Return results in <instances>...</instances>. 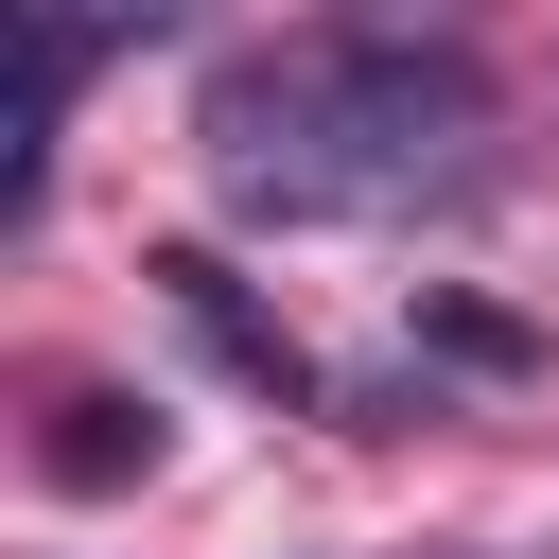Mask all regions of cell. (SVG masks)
I'll list each match as a JSON object with an SVG mask.
<instances>
[{
  "mask_svg": "<svg viewBox=\"0 0 559 559\" xmlns=\"http://www.w3.org/2000/svg\"><path fill=\"white\" fill-rule=\"evenodd\" d=\"M210 192L245 227H384L489 192V70L419 17H314L210 70Z\"/></svg>",
  "mask_w": 559,
  "mask_h": 559,
  "instance_id": "1",
  "label": "cell"
},
{
  "mask_svg": "<svg viewBox=\"0 0 559 559\" xmlns=\"http://www.w3.org/2000/svg\"><path fill=\"white\" fill-rule=\"evenodd\" d=\"M157 280H175V314H192V332H210V349H227V367H245L262 402H297V384H314V367H297V332H280V314H262V297H245V280L210 262V245H175Z\"/></svg>",
  "mask_w": 559,
  "mask_h": 559,
  "instance_id": "2",
  "label": "cell"
},
{
  "mask_svg": "<svg viewBox=\"0 0 559 559\" xmlns=\"http://www.w3.org/2000/svg\"><path fill=\"white\" fill-rule=\"evenodd\" d=\"M105 70V35L87 17H17V210H35V175H52V122H70V87Z\"/></svg>",
  "mask_w": 559,
  "mask_h": 559,
  "instance_id": "3",
  "label": "cell"
},
{
  "mask_svg": "<svg viewBox=\"0 0 559 559\" xmlns=\"http://www.w3.org/2000/svg\"><path fill=\"white\" fill-rule=\"evenodd\" d=\"M35 454H52V489H122V472H157V402H122V384H70Z\"/></svg>",
  "mask_w": 559,
  "mask_h": 559,
  "instance_id": "4",
  "label": "cell"
}]
</instances>
